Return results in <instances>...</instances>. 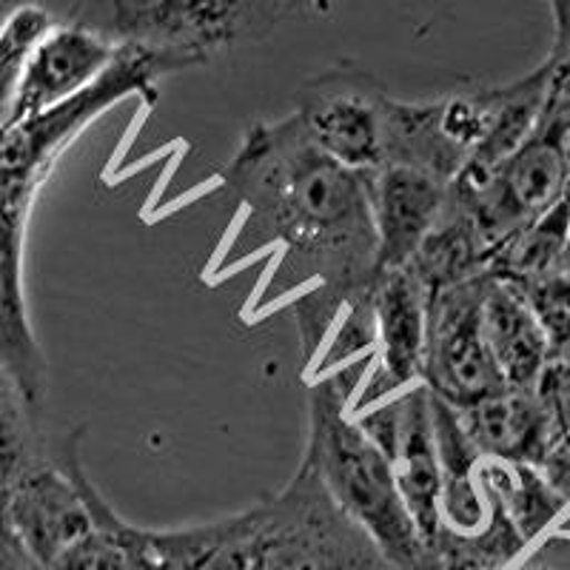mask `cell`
<instances>
[{
	"instance_id": "cell-3",
	"label": "cell",
	"mask_w": 570,
	"mask_h": 570,
	"mask_svg": "<svg viewBox=\"0 0 570 570\" xmlns=\"http://www.w3.org/2000/svg\"><path fill=\"white\" fill-rule=\"evenodd\" d=\"M308 440L303 465L394 570H445L422 539L394 480L389 456L360 431L343 376H320L308 389Z\"/></svg>"
},
{
	"instance_id": "cell-27",
	"label": "cell",
	"mask_w": 570,
	"mask_h": 570,
	"mask_svg": "<svg viewBox=\"0 0 570 570\" xmlns=\"http://www.w3.org/2000/svg\"><path fill=\"white\" fill-rule=\"evenodd\" d=\"M465 570H511V568H465Z\"/></svg>"
},
{
	"instance_id": "cell-25",
	"label": "cell",
	"mask_w": 570,
	"mask_h": 570,
	"mask_svg": "<svg viewBox=\"0 0 570 570\" xmlns=\"http://www.w3.org/2000/svg\"><path fill=\"white\" fill-rule=\"evenodd\" d=\"M27 3H32V0H0V29H3V23H7L20 7H27Z\"/></svg>"
},
{
	"instance_id": "cell-11",
	"label": "cell",
	"mask_w": 570,
	"mask_h": 570,
	"mask_svg": "<svg viewBox=\"0 0 570 570\" xmlns=\"http://www.w3.org/2000/svg\"><path fill=\"white\" fill-rule=\"evenodd\" d=\"M117 52L120 46L95 29L58 20L35 46L9 126L43 115L89 89L115 63Z\"/></svg>"
},
{
	"instance_id": "cell-22",
	"label": "cell",
	"mask_w": 570,
	"mask_h": 570,
	"mask_svg": "<svg viewBox=\"0 0 570 570\" xmlns=\"http://www.w3.org/2000/svg\"><path fill=\"white\" fill-rule=\"evenodd\" d=\"M0 570H46V564L12 528L3 502H0Z\"/></svg>"
},
{
	"instance_id": "cell-17",
	"label": "cell",
	"mask_w": 570,
	"mask_h": 570,
	"mask_svg": "<svg viewBox=\"0 0 570 570\" xmlns=\"http://www.w3.org/2000/svg\"><path fill=\"white\" fill-rule=\"evenodd\" d=\"M482 480L528 544L542 537L570 502L537 465L482 460Z\"/></svg>"
},
{
	"instance_id": "cell-15",
	"label": "cell",
	"mask_w": 570,
	"mask_h": 570,
	"mask_svg": "<svg viewBox=\"0 0 570 570\" xmlns=\"http://www.w3.org/2000/svg\"><path fill=\"white\" fill-rule=\"evenodd\" d=\"M0 365L40 409L49 391V363L29 317L27 266L7 259H0Z\"/></svg>"
},
{
	"instance_id": "cell-18",
	"label": "cell",
	"mask_w": 570,
	"mask_h": 570,
	"mask_svg": "<svg viewBox=\"0 0 570 570\" xmlns=\"http://www.w3.org/2000/svg\"><path fill=\"white\" fill-rule=\"evenodd\" d=\"M570 259V191L551 212L517 232L493 252L488 274L513 285H531L568 266Z\"/></svg>"
},
{
	"instance_id": "cell-10",
	"label": "cell",
	"mask_w": 570,
	"mask_h": 570,
	"mask_svg": "<svg viewBox=\"0 0 570 570\" xmlns=\"http://www.w3.org/2000/svg\"><path fill=\"white\" fill-rule=\"evenodd\" d=\"M376 234V274L409 268L434 232L451 183L411 166H383L365 175Z\"/></svg>"
},
{
	"instance_id": "cell-28",
	"label": "cell",
	"mask_w": 570,
	"mask_h": 570,
	"mask_svg": "<svg viewBox=\"0 0 570 570\" xmlns=\"http://www.w3.org/2000/svg\"><path fill=\"white\" fill-rule=\"evenodd\" d=\"M562 363H570V360H562Z\"/></svg>"
},
{
	"instance_id": "cell-6",
	"label": "cell",
	"mask_w": 570,
	"mask_h": 570,
	"mask_svg": "<svg viewBox=\"0 0 570 570\" xmlns=\"http://www.w3.org/2000/svg\"><path fill=\"white\" fill-rule=\"evenodd\" d=\"M485 277L465 279L428 299V334L422 356V380L436 400L451 409H471L476 402L508 389L482 328V292Z\"/></svg>"
},
{
	"instance_id": "cell-16",
	"label": "cell",
	"mask_w": 570,
	"mask_h": 570,
	"mask_svg": "<svg viewBox=\"0 0 570 570\" xmlns=\"http://www.w3.org/2000/svg\"><path fill=\"white\" fill-rule=\"evenodd\" d=\"M89 502L95 528L78 542H71L46 570H155L149 531L129 525L106 502L95 482H91Z\"/></svg>"
},
{
	"instance_id": "cell-9",
	"label": "cell",
	"mask_w": 570,
	"mask_h": 570,
	"mask_svg": "<svg viewBox=\"0 0 570 570\" xmlns=\"http://www.w3.org/2000/svg\"><path fill=\"white\" fill-rule=\"evenodd\" d=\"M428 292L411 268L376 274L368 305L380 363L365 389V405L385 394H402L422 380L428 334Z\"/></svg>"
},
{
	"instance_id": "cell-21",
	"label": "cell",
	"mask_w": 570,
	"mask_h": 570,
	"mask_svg": "<svg viewBox=\"0 0 570 570\" xmlns=\"http://www.w3.org/2000/svg\"><path fill=\"white\" fill-rule=\"evenodd\" d=\"M533 312L542 323L553 360H570V266L548 274L531 285H522Z\"/></svg>"
},
{
	"instance_id": "cell-24",
	"label": "cell",
	"mask_w": 570,
	"mask_h": 570,
	"mask_svg": "<svg viewBox=\"0 0 570 570\" xmlns=\"http://www.w3.org/2000/svg\"><path fill=\"white\" fill-rule=\"evenodd\" d=\"M343 0H288V9H312V12H331Z\"/></svg>"
},
{
	"instance_id": "cell-13",
	"label": "cell",
	"mask_w": 570,
	"mask_h": 570,
	"mask_svg": "<svg viewBox=\"0 0 570 570\" xmlns=\"http://www.w3.org/2000/svg\"><path fill=\"white\" fill-rule=\"evenodd\" d=\"M482 328L499 374L513 391H537L553 363L542 323L519 285L488 274L482 292Z\"/></svg>"
},
{
	"instance_id": "cell-7",
	"label": "cell",
	"mask_w": 570,
	"mask_h": 570,
	"mask_svg": "<svg viewBox=\"0 0 570 570\" xmlns=\"http://www.w3.org/2000/svg\"><path fill=\"white\" fill-rule=\"evenodd\" d=\"M389 104L391 95L371 71L340 66L299 89L294 115L323 155L356 175H371L385 166Z\"/></svg>"
},
{
	"instance_id": "cell-20",
	"label": "cell",
	"mask_w": 570,
	"mask_h": 570,
	"mask_svg": "<svg viewBox=\"0 0 570 570\" xmlns=\"http://www.w3.org/2000/svg\"><path fill=\"white\" fill-rule=\"evenodd\" d=\"M55 23H58V14L32 0L27 7H20L0 29V131L12 120L23 71H27L35 46Z\"/></svg>"
},
{
	"instance_id": "cell-1",
	"label": "cell",
	"mask_w": 570,
	"mask_h": 570,
	"mask_svg": "<svg viewBox=\"0 0 570 570\" xmlns=\"http://www.w3.org/2000/svg\"><path fill=\"white\" fill-rule=\"evenodd\" d=\"M220 177L246 212L243 234L252 237L232 257L254 246L279 248L257 308L303 288L294 317L305 354L314 356L340 314L368 303L376 279L365 175L323 155L292 111L254 124Z\"/></svg>"
},
{
	"instance_id": "cell-12",
	"label": "cell",
	"mask_w": 570,
	"mask_h": 570,
	"mask_svg": "<svg viewBox=\"0 0 570 570\" xmlns=\"http://www.w3.org/2000/svg\"><path fill=\"white\" fill-rule=\"evenodd\" d=\"M460 420L482 460L542 468L562 440L553 414L537 391L505 389L462 409Z\"/></svg>"
},
{
	"instance_id": "cell-29",
	"label": "cell",
	"mask_w": 570,
	"mask_h": 570,
	"mask_svg": "<svg viewBox=\"0 0 570 570\" xmlns=\"http://www.w3.org/2000/svg\"><path fill=\"white\" fill-rule=\"evenodd\" d=\"M568 266H570V259H568Z\"/></svg>"
},
{
	"instance_id": "cell-23",
	"label": "cell",
	"mask_w": 570,
	"mask_h": 570,
	"mask_svg": "<svg viewBox=\"0 0 570 570\" xmlns=\"http://www.w3.org/2000/svg\"><path fill=\"white\" fill-rule=\"evenodd\" d=\"M553 18V46L551 49H562L570 46V0H548Z\"/></svg>"
},
{
	"instance_id": "cell-4",
	"label": "cell",
	"mask_w": 570,
	"mask_h": 570,
	"mask_svg": "<svg viewBox=\"0 0 570 570\" xmlns=\"http://www.w3.org/2000/svg\"><path fill=\"white\" fill-rule=\"evenodd\" d=\"M283 18V0H71L60 20L95 29L115 46L180 60L186 69L259 43Z\"/></svg>"
},
{
	"instance_id": "cell-2",
	"label": "cell",
	"mask_w": 570,
	"mask_h": 570,
	"mask_svg": "<svg viewBox=\"0 0 570 570\" xmlns=\"http://www.w3.org/2000/svg\"><path fill=\"white\" fill-rule=\"evenodd\" d=\"M155 570H394L299 462L288 485L246 511L149 531Z\"/></svg>"
},
{
	"instance_id": "cell-8",
	"label": "cell",
	"mask_w": 570,
	"mask_h": 570,
	"mask_svg": "<svg viewBox=\"0 0 570 570\" xmlns=\"http://www.w3.org/2000/svg\"><path fill=\"white\" fill-rule=\"evenodd\" d=\"M89 491L91 476L80 460V431L66 436L58 454L35 462L9 488L3 511L46 568L95 528Z\"/></svg>"
},
{
	"instance_id": "cell-19",
	"label": "cell",
	"mask_w": 570,
	"mask_h": 570,
	"mask_svg": "<svg viewBox=\"0 0 570 570\" xmlns=\"http://www.w3.org/2000/svg\"><path fill=\"white\" fill-rule=\"evenodd\" d=\"M40 460H46V451L38 431V409L0 365V502L20 480V473Z\"/></svg>"
},
{
	"instance_id": "cell-14",
	"label": "cell",
	"mask_w": 570,
	"mask_h": 570,
	"mask_svg": "<svg viewBox=\"0 0 570 570\" xmlns=\"http://www.w3.org/2000/svg\"><path fill=\"white\" fill-rule=\"evenodd\" d=\"M394 480L422 539L436 551L440 539V454L431 394L422 383L400 394V425L389 451Z\"/></svg>"
},
{
	"instance_id": "cell-5",
	"label": "cell",
	"mask_w": 570,
	"mask_h": 570,
	"mask_svg": "<svg viewBox=\"0 0 570 570\" xmlns=\"http://www.w3.org/2000/svg\"><path fill=\"white\" fill-rule=\"evenodd\" d=\"M570 191V117L542 111L522 146L476 183L454 180L451 195L468 208L491 257L513 234L551 212Z\"/></svg>"
},
{
	"instance_id": "cell-26",
	"label": "cell",
	"mask_w": 570,
	"mask_h": 570,
	"mask_svg": "<svg viewBox=\"0 0 570 570\" xmlns=\"http://www.w3.org/2000/svg\"><path fill=\"white\" fill-rule=\"evenodd\" d=\"M38 3H43L46 9H52V12L58 14V20H60V18H63L66 9H69L71 0H38Z\"/></svg>"
}]
</instances>
